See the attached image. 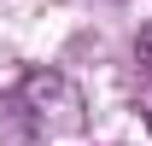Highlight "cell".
<instances>
[{
    "label": "cell",
    "mask_w": 152,
    "mask_h": 146,
    "mask_svg": "<svg viewBox=\"0 0 152 146\" xmlns=\"http://www.w3.org/2000/svg\"><path fill=\"white\" fill-rule=\"evenodd\" d=\"M18 99L29 105V123H35V140H64L82 128V93L70 88V76L58 70H35L18 82Z\"/></svg>",
    "instance_id": "1"
},
{
    "label": "cell",
    "mask_w": 152,
    "mask_h": 146,
    "mask_svg": "<svg viewBox=\"0 0 152 146\" xmlns=\"http://www.w3.org/2000/svg\"><path fill=\"white\" fill-rule=\"evenodd\" d=\"M29 140H35V123H29V105L12 88V93H0V146H29Z\"/></svg>",
    "instance_id": "2"
},
{
    "label": "cell",
    "mask_w": 152,
    "mask_h": 146,
    "mask_svg": "<svg viewBox=\"0 0 152 146\" xmlns=\"http://www.w3.org/2000/svg\"><path fill=\"white\" fill-rule=\"evenodd\" d=\"M134 58H140V76H146V93H152V23L134 35Z\"/></svg>",
    "instance_id": "3"
},
{
    "label": "cell",
    "mask_w": 152,
    "mask_h": 146,
    "mask_svg": "<svg viewBox=\"0 0 152 146\" xmlns=\"http://www.w3.org/2000/svg\"><path fill=\"white\" fill-rule=\"evenodd\" d=\"M146 128H152V93H146Z\"/></svg>",
    "instance_id": "4"
}]
</instances>
